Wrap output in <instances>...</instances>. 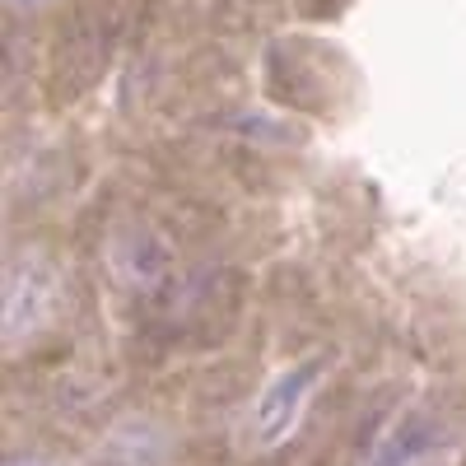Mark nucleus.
Instances as JSON below:
<instances>
[{
  "label": "nucleus",
  "mask_w": 466,
  "mask_h": 466,
  "mask_svg": "<svg viewBox=\"0 0 466 466\" xmlns=\"http://www.w3.org/2000/svg\"><path fill=\"white\" fill-rule=\"evenodd\" d=\"M452 443H457V420L430 406H410L387 430H378V439L364 452V466H443Z\"/></svg>",
  "instance_id": "nucleus-1"
},
{
  "label": "nucleus",
  "mask_w": 466,
  "mask_h": 466,
  "mask_svg": "<svg viewBox=\"0 0 466 466\" xmlns=\"http://www.w3.org/2000/svg\"><path fill=\"white\" fill-rule=\"evenodd\" d=\"M313 378H318V364H299L285 382H276V397H266V401H261V415H257V434H261V443H276V439L285 434V424H289L294 406L303 401L299 387H308Z\"/></svg>",
  "instance_id": "nucleus-2"
},
{
  "label": "nucleus",
  "mask_w": 466,
  "mask_h": 466,
  "mask_svg": "<svg viewBox=\"0 0 466 466\" xmlns=\"http://www.w3.org/2000/svg\"><path fill=\"white\" fill-rule=\"evenodd\" d=\"M10 466H43V461H10Z\"/></svg>",
  "instance_id": "nucleus-3"
},
{
  "label": "nucleus",
  "mask_w": 466,
  "mask_h": 466,
  "mask_svg": "<svg viewBox=\"0 0 466 466\" xmlns=\"http://www.w3.org/2000/svg\"><path fill=\"white\" fill-rule=\"evenodd\" d=\"M19 5H33V0H19Z\"/></svg>",
  "instance_id": "nucleus-4"
}]
</instances>
